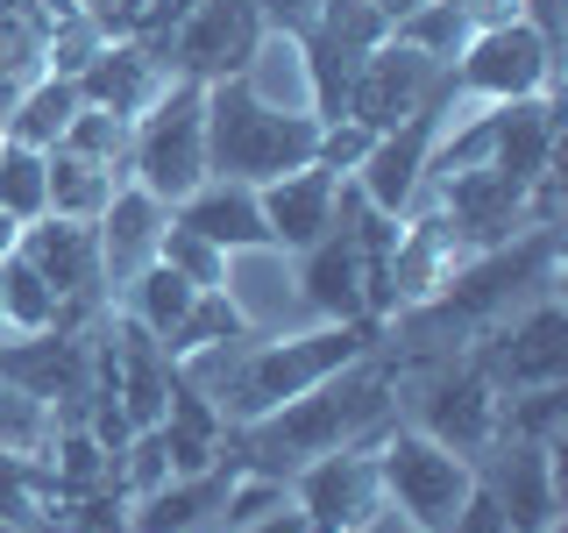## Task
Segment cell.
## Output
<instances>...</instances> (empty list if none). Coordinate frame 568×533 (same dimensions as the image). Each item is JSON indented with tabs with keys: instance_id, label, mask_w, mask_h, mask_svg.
<instances>
[{
	"instance_id": "cell-1",
	"label": "cell",
	"mask_w": 568,
	"mask_h": 533,
	"mask_svg": "<svg viewBox=\"0 0 568 533\" xmlns=\"http://www.w3.org/2000/svg\"><path fill=\"white\" fill-rule=\"evenodd\" d=\"M390 420H398V355H390V334H384V349L355 355L348 370H334V378H320L313 391L284 399L277 413H263L248 426H227L221 455L248 476H277L284 484L292 470H306L320 455L377 441Z\"/></svg>"
},
{
	"instance_id": "cell-2",
	"label": "cell",
	"mask_w": 568,
	"mask_h": 533,
	"mask_svg": "<svg viewBox=\"0 0 568 533\" xmlns=\"http://www.w3.org/2000/svg\"><path fill=\"white\" fill-rule=\"evenodd\" d=\"M384 320H320L313 334H235V342L221 349H200L178 363V378H185L200 399L221 413L227 426H248L263 413H277L284 399H298V391H313L320 378H334V370H348L355 355L384 349Z\"/></svg>"
},
{
	"instance_id": "cell-3",
	"label": "cell",
	"mask_w": 568,
	"mask_h": 533,
	"mask_svg": "<svg viewBox=\"0 0 568 533\" xmlns=\"http://www.w3.org/2000/svg\"><path fill=\"white\" fill-rule=\"evenodd\" d=\"M320 121L298 107H271L248 79L206 86V178L235 185H271V178L313 164Z\"/></svg>"
},
{
	"instance_id": "cell-4",
	"label": "cell",
	"mask_w": 568,
	"mask_h": 533,
	"mask_svg": "<svg viewBox=\"0 0 568 533\" xmlns=\"http://www.w3.org/2000/svg\"><path fill=\"white\" fill-rule=\"evenodd\" d=\"M129 185L178 207L192 185H206V86L164 79L142 114L129 121Z\"/></svg>"
},
{
	"instance_id": "cell-5",
	"label": "cell",
	"mask_w": 568,
	"mask_h": 533,
	"mask_svg": "<svg viewBox=\"0 0 568 533\" xmlns=\"http://www.w3.org/2000/svg\"><path fill=\"white\" fill-rule=\"evenodd\" d=\"M377 470H384V505L413 533H448L462 497L476 491V462L440 449L434 434H419L405 420H390L377 434Z\"/></svg>"
},
{
	"instance_id": "cell-6",
	"label": "cell",
	"mask_w": 568,
	"mask_h": 533,
	"mask_svg": "<svg viewBox=\"0 0 568 533\" xmlns=\"http://www.w3.org/2000/svg\"><path fill=\"white\" fill-rule=\"evenodd\" d=\"M398 399H413V413H398L405 426L434 434L455 455H484L497 441V391L476 378L469 355H426V363H398Z\"/></svg>"
},
{
	"instance_id": "cell-7",
	"label": "cell",
	"mask_w": 568,
	"mask_h": 533,
	"mask_svg": "<svg viewBox=\"0 0 568 533\" xmlns=\"http://www.w3.org/2000/svg\"><path fill=\"white\" fill-rule=\"evenodd\" d=\"M469 363L497 399L532 391V384H561L568 378V313H561V299L540 292L526 313H505L497 328H484L469 342Z\"/></svg>"
},
{
	"instance_id": "cell-8",
	"label": "cell",
	"mask_w": 568,
	"mask_h": 533,
	"mask_svg": "<svg viewBox=\"0 0 568 533\" xmlns=\"http://www.w3.org/2000/svg\"><path fill=\"white\" fill-rule=\"evenodd\" d=\"M263 36L271 29H263L256 0H192V8L178 14V29L164 36L156 64H164V79H200V86L248 79Z\"/></svg>"
},
{
	"instance_id": "cell-9",
	"label": "cell",
	"mask_w": 568,
	"mask_h": 533,
	"mask_svg": "<svg viewBox=\"0 0 568 533\" xmlns=\"http://www.w3.org/2000/svg\"><path fill=\"white\" fill-rule=\"evenodd\" d=\"M390 36V22L369 0H320V14L292 36L298 58H306V86H313V121H342L348 114V93H355V71L363 58Z\"/></svg>"
},
{
	"instance_id": "cell-10",
	"label": "cell",
	"mask_w": 568,
	"mask_h": 533,
	"mask_svg": "<svg viewBox=\"0 0 568 533\" xmlns=\"http://www.w3.org/2000/svg\"><path fill=\"white\" fill-rule=\"evenodd\" d=\"M462 86H455V64H434L419 58V50L405 43H384L363 58V71H355V93H348V121H363L369 135L384 129H405V121L434 114V107H455Z\"/></svg>"
},
{
	"instance_id": "cell-11",
	"label": "cell",
	"mask_w": 568,
	"mask_h": 533,
	"mask_svg": "<svg viewBox=\"0 0 568 533\" xmlns=\"http://www.w3.org/2000/svg\"><path fill=\"white\" fill-rule=\"evenodd\" d=\"M555 64H561V50L547 43L540 29H526V22H490V29H476L469 43H462L455 86H462V100L505 107V100L555 93Z\"/></svg>"
},
{
	"instance_id": "cell-12",
	"label": "cell",
	"mask_w": 568,
	"mask_h": 533,
	"mask_svg": "<svg viewBox=\"0 0 568 533\" xmlns=\"http://www.w3.org/2000/svg\"><path fill=\"white\" fill-rule=\"evenodd\" d=\"M292 484V505L306 533H363L369 520H384V470H377V441H355V449H334L306 462V470L284 476Z\"/></svg>"
},
{
	"instance_id": "cell-13",
	"label": "cell",
	"mask_w": 568,
	"mask_h": 533,
	"mask_svg": "<svg viewBox=\"0 0 568 533\" xmlns=\"http://www.w3.org/2000/svg\"><path fill=\"white\" fill-rule=\"evenodd\" d=\"M14 257L29 263L50 292L64 299V328H93L106 313V278H100V235L93 221H64V213H43L14 235Z\"/></svg>"
},
{
	"instance_id": "cell-14",
	"label": "cell",
	"mask_w": 568,
	"mask_h": 533,
	"mask_svg": "<svg viewBox=\"0 0 568 533\" xmlns=\"http://www.w3.org/2000/svg\"><path fill=\"white\" fill-rule=\"evenodd\" d=\"M476 484L497 497V512L511 520V533H547L561 520V449L497 434L490 449L476 455Z\"/></svg>"
},
{
	"instance_id": "cell-15",
	"label": "cell",
	"mask_w": 568,
	"mask_h": 533,
	"mask_svg": "<svg viewBox=\"0 0 568 533\" xmlns=\"http://www.w3.org/2000/svg\"><path fill=\"white\" fill-rule=\"evenodd\" d=\"M469 263V242L455 235V221L440 207L426 213H398V242H390V271H384V306H426V299Z\"/></svg>"
},
{
	"instance_id": "cell-16",
	"label": "cell",
	"mask_w": 568,
	"mask_h": 533,
	"mask_svg": "<svg viewBox=\"0 0 568 533\" xmlns=\"http://www.w3.org/2000/svg\"><path fill=\"white\" fill-rule=\"evenodd\" d=\"M298 299L320 320H384L377 313V278H369V257L355 242V228L334 221L313 249H298Z\"/></svg>"
},
{
	"instance_id": "cell-17",
	"label": "cell",
	"mask_w": 568,
	"mask_h": 533,
	"mask_svg": "<svg viewBox=\"0 0 568 533\" xmlns=\"http://www.w3.org/2000/svg\"><path fill=\"white\" fill-rule=\"evenodd\" d=\"M455 121V107H434V114L405 121V129H384L369 142V157L355 164V192H363L377 213H413L419 185H426V157H434V135Z\"/></svg>"
},
{
	"instance_id": "cell-18",
	"label": "cell",
	"mask_w": 568,
	"mask_h": 533,
	"mask_svg": "<svg viewBox=\"0 0 568 533\" xmlns=\"http://www.w3.org/2000/svg\"><path fill=\"white\" fill-rule=\"evenodd\" d=\"M235 462H213L192 476H164L150 497H129V533H221V505L235 491Z\"/></svg>"
},
{
	"instance_id": "cell-19",
	"label": "cell",
	"mask_w": 568,
	"mask_h": 533,
	"mask_svg": "<svg viewBox=\"0 0 568 533\" xmlns=\"http://www.w3.org/2000/svg\"><path fill=\"white\" fill-rule=\"evenodd\" d=\"M334 192H342V178L320 171V164H298V171L271 178V185H256L271 249H292V257H298V249H313L334 228Z\"/></svg>"
},
{
	"instance_id": "cell-20",
	"label": "cell",
	"mask_w": 568,
	"mask_h": 533,
	"mask_svg": "<svg viewBox=\"0 0 568 533\" xmlns=\"http://www.w3.org/2000/svg\"><path fill=\"white\" fill-rule=\"evenodd\" d=\"M164 221H171V207H164V200H150L142 185H121L114 200H106V213L93 221L106 292H121V284H129L135 271H150V263H156V235H164Z\"/></svg>"
},
{
	"instance_id": "cell-21",
	"label": "cell",
	"mask_w": 568,
	"mask_h": 533,
	"mask_svg": "<svg viewBox=\"0 0 568 533\" xmlns=\"http://www.w3.org/2000/svg\"><path fill=\"white\" fill-rule=\"evenodd\" d=\"M178 228H192V235H206L213 249H271V228H263V207H256V185H235V178H206V185H192L185 200L171 207Z\"/></svg>"
},
{
	"instance_id": "cell-22",
	"label": "cell",
	"mask_w": 568,
	"mask_h": 533,
	"mask_svg": "<svg viewBox=\"0 0 568 533\" xmlns=\"http://www.w3.org/2000/svg\"><path fill=\"white\" fill-rule=\"evenodd\" d=\"M156 93H164V64H156L142 43H129V36L100 43L93 58H85V71H79V100L106 107V114H121V121H135Z\"/></svg>"
},
{
	"instance_id": "cell-23",
	"label": "cell",
	"mask_w": 568,
	"mask_h": 533,
	"mask_svg": "<svg viewBox=\"0 0 568 533\" xmlns=\"http://www.w3.org/2000/svg\"><path fill=\"white\" fill-rule=\"evenodd\" d=\"M555 142H561L555 93H532V100L490 107V164H497V171H511V178L555 171Z\"/></svg>"
},
{
	"instance_id": "cell-24",
	"label": "cell",
	"mask_w": 568,
	"mask_h": 533,
	"mask_svg": "<svg viewBox=\"0 0 568 533\" xmlns=\"http://www.w3.org/2000/svg\"><path fill=\"white\" fill-rule=\"evenodd\" d=\"M156 434H164V449H171V476L213 470V462H221V449H227V420L213 413V405H206L185 378H178V370H171V399H164Z\"/></svg>"
},
{
	"instance_id": "cell-25",
	"label": "cell",
	"mask_w": 568,
	"mask_h": 533,
	"mask_svg": "<svg viewBox=\"0 0 568 533\" xmlns=\"http://www.w3.org/2000/svg\"><path fill=\"white\" fill-rule=\"evenodd\" d=\"M79 79H64V71H36L22 86V100L8 107V121H0V135L8 142H29V150H58V135L71 129V114H79Z\"/></svg>"
},
{
	"instance_id": "cell-26",
	"label": "cell",
	"mask_w": 568,
	"mask_h": 533,
	"mask_svg": "<svg viewBox=\"0 0 568 533\" xmlns=\"http://www.w3.org/2000/svg\"><path fill=\"white\" fill-rule=\"evenodd\" d=\"M121 185L129 178L106 171V164H85L71 150H43V192H50V213H64V221H100Z\"/></svg>"
},
{
	"instance_id": "cell-27",
	"label": "cell",
	"mask_w": 568,
	"mask_h": 533,
	"mask_svg": "<svg viewBox=\"0 0 568 533\" xmlns=\"http://www.w3.org/2000/svg\"><path fill=\"white\" fill-rule=\"evenodd\" d=\"M235 334H248V313L235 306V292H227V284H200V299H192L185 320L164 334V349H171V363H185V355L221 349V342H235Z\"/></svg>"
},
{
	"instance_id": "cell-28",
	"label": "cell",
	"mask_w": 568,
	"mask_h": 533,
	"mask_svg": "<svg viewBox=\"0 0 568 533\" xmlns=\"http://www.w3.org/2000/svg\"><path fill=\"white\" fill-rule=\"evenodd\" d=\"M192 299H200V284H192V278H178L171 263H150V271H135L129 284H121V313L142 320V328H150L156 342H164L178 320H185Z\"/></svg>"
},
{
	"instance_id": "cell-29",
	"label": "cell",
	"mask_w": 568,
	"mask_h": 533,
	"mask_svg": "<svg viewBox=\"0 0 568 533\" xmlns=\"http://www.w3.org/2000/svg\"><path fill=\"white\" fill-rule=\"evenodd\" d=\"M469 36H476V22H469L462 0H419L405 22H390V43L419 50V58H434V64H455Z\"/></svg>"
},
{
	"instance_id": "cell-30",
	"label": "cell",
	"mask_w": 568,
	"mask_h": 533,
	"mask_svg": "<svg viewBox=\"0 0 568 533\" xmlns=\"http://www.w3.org/2000/svg\"><path fill=\"white\" fill-rule=\"evenodd\" d=\"M0 328H14V334H43V328H64V299L50 292L43 278L29 271L22 257H0Z\"/></svg>"
},
{
	"instance_id": "cell-31",
	"label": "cell",
	"mask_w": 568,
	"mask_h": 533,
	"mask_svg": "<svg viewBox=\"0 0 568 533\" xmlns=\"http://www.w3.org/2000/svg\"><path fill=\"white\" fill-rule=\"evenodd\" d=\"M0 213H8V221H22V228L50 213L43 150H29V142H8V135H0Z\"/></svg>"
},
{
	"instance_id": "cell-32",
	"label": "cell",
	"mask_w": 568,
	"mask_h": 533,
	"mask_svg": "<svg viewBox=\"0 0 568 533\" xmlns=\"http://www.w3.org/2000/svg\"><path fill=\"white\" fill-rule=\"evenodd\" d=\"M58 150H71V157H85V164H106V171L129 178V121L106 114V107H79V114H71V129L58 135Z\"/></svg>"
},
{
	"instance_id": "cell-33",
	"label": "cell",
	"mask_w": 568,
	"mask_h": 533,
	"mask_svg": "<svg viewBox=\"0 0 568 533\" xmlns=\"http://www.w3.org/2000/svg\"><path fill=\"white\" fill-rule=\"evenodd\" d=\"M50 434H58V413H50L43 399H29L22 384L0 378V449L8 455H43Z\"/></svg>"
},
{
	"instance_id": "cell-34",
	"label": "cell",
	"mask_w": 568,
	"mask_h": 533,
	"mask_svg": "<svg viewBox=\"0 0 568 533\" xmlns=\"http://www.w3.org/2000/svg\"><path fill=\"white\" fill-rule=\"evenodd\" d=\"M156 263H171L192 284H227V249H213L206 235H192L178 221H164V235H156Z\"/></svg>"
},
{
	"instance_id": "cell-35",
	"label": "cell",
	"mask_w": 568,
	"mask_h": 533,
	"mask_svg": "<svg viewBox=\"0 0 568 533\" xmlns=\"http://www.w3.org/2000/svg\"><path fill=\"white\" fill-rule=\"evenodd\" d=\"M369 142H377V135H369L363 129V121H320V142H313V164L320 171H334V178H355V164H363V157H369Z\"/></svg>"
},
{
	"instance_id": "cell-36",
	"label": "cell",
	"mask_w": 568,
	"mask_h": 533,
	"mask_svg": "<svg viewBox=\"0 0 568 533\" xmlns=\"http://www.w3.org/2000/svg\"><path fill=\"white\" fill-rule=\"evenodd\" d=\"M448 533H511V520L497 512V497L476 484L469 497H462V512H455V526H448Z\"/></svg>"
},
{
	"instance_id": "cell-37",
	"label": "cell",
	"mask_w": 568,
	"mask_h": 533,
	"mask_svg": "<svg viewBox=\"0 0 568 533\" xmlns=\"http://www.w3.org/2000/svg\"><path fill=\"white\" fill-rule=\"evenodd\" d=\"M256 14H263V29H271V36H284V43H292V36L320 14V0H256Z\"/></svg>"
},
{
	"instance_id": "cell-38",
	"label": "cell",
	"mask_w": 568,
	"mask_h": 533,
	"mask_svg": "<svg viewBox=\"0 0 568 533\" xmlns=\"http://www.w3.org/2000/svg\"><path fill=\"white\" fill-rule=\"evenodd\" d=\"M227 533H306V520H298V505H277V512H263V520H248V526H227Z\"/></svg>"
},
{
	"instance_id": "cell-39",
	"label": "cell",
	"mask_w": 568,
	"mask_h": 533,
	"mask_svg": "<svg viewBox=\"0 0 568 533\" xmlns=\"http://www.w3.org/2000/svg\"><path fill=\"white\" fill-rule=\"evenodd\" d=\"M462 8H469V22H476V29H490V22H519L526 0H462Z\"/></svg>"
},
{
	"instance_id": "cell-40",
	"label": "cell",
	"mask_w": 568,
	"mask_h": 533,
	"mask_svg": "<svg viewBox=\"0 0 568 533\" xmlns=\"http://www.w3.org/2000/svg\"><path fill=\"white\" fill-rule=\"evenodd\" d=\"M369 8H377V14H384V22H405V14H413V8H419V0H369Z\"/></svg>"
},
{
	"instance_id": "cell-41",
	"label": "cell",
	"mask_w": 568,
	"mask_h": 533,
	"mask_svg": "<svg viewBox=\"0 0 568 533\" xmlns=\"http://www.w3.org/2000/svg\"><path fill=\"white\" fill-rule=\"evenodd\" d=\"M363 533H413V526H405V520H398V512H384V520H369Z\"/></svg>"
},
{
	"instance_id": "cell-42",
	"label": "cell",
	"mask_w": 568,
	"mask_h": 533,
	"mask_svg": "<svg viewBox=\"0 0 568 533\" xmlns=\"http://www.w3.org/2000/svg\"><path fill=\"white\" fill-rule=\"evenodd\" d=\"M14 235H22V221H8V213H0V257L14 249Z\"/></svg>"
},
{
	"instance_id": "cell-43",
	"label": "cell",
	"mask_w": 568,
	"mask_h": 533,
	"mask_svg": "<svg viewBox=\"0 0 568 533\" xmlns=\"http://www.w3.org/2000/svg\"><path fill=\"white\" fill-rule=\"evenodd\" d=\"M547 533H568V526H561V520H555V526H547Z\"/></svg>"
}]
</instances>
